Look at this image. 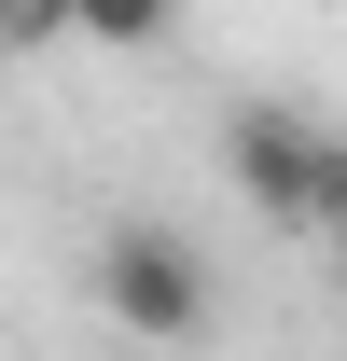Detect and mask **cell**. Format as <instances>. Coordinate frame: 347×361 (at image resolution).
Wrapping results in <instances>:
<instances>
[{"label":"cell","mask_w":347,"mask_h":361,"mask_svg":"<svg viewBox=\"0 0 347 361\" xmlns=\"http://www.w3.org/2000/svg\"><path fill=\"white\" fill-rule=\"evenodd\" d=\"M222 167H236V195H250L278 236H319V250H347V139L319 126V111H292V97H236Z\"/></svg>","instance_id":"cell-1"},{"label":"cell","mask_w":347,"mask_h":361,"mask_svg":"<svg viewBox=\"0 0 347 361\" xmlns=\"http://www.w3.org/2000/svg\"><path fill=\"white\" fill-rule=\"evenodd\" d=\"M97 306L126 319V334H153V348H195L222 319V278H209V250L181 223H153V209H126V223L97 236Z\"/></svg>","instance_id":"cell-2"},{"label":"cell","mask_w":347,"mask_h":361,"mask_svg":"<svg viewBox=\"0 0 347 361\" xmlns=\"http://www.w3.org/2000/svg\"><path fill=\"white\" fill-rule=\"evenodd\" d=\"M56 14H70L84 42H167V14H181V0H56Z\"/></svg>","instance_id":"cell-3"},{"label":"cell","mask_w":347,"mask_h":361,"mask_svg":"<svg viewBox=\"0 0 347 361\" xmlns=\"http://www.w3.org/2000/svg\"><path fill=\"white\" fill-rule=\"evenodd\" d=\"M28 14H56V0H0V28H28Z\"/></svg>","instance_id":"cell-4"}]
</instances>
